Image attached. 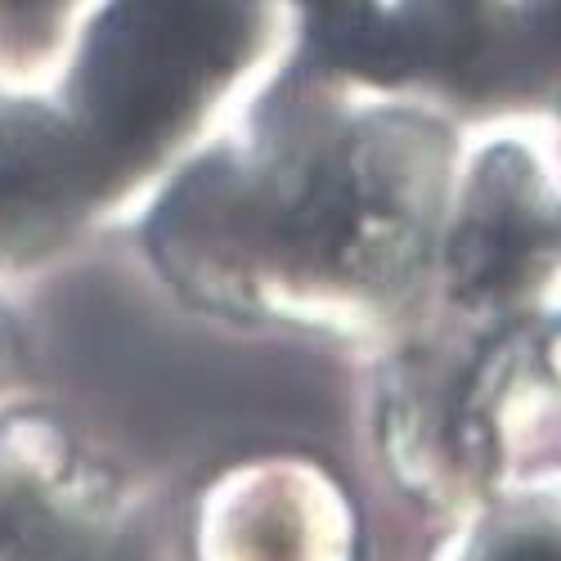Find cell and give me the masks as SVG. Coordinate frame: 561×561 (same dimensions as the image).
<instances>
[{
	"label": "cell",
	"instance_id": "obj_1",
	"mask_svg": "<svg viewBox=\"0 0 561 561\" xmlns=\"http://www.w3.org/2000/svg\"><path fill=\"white\" fill-rule=\"evenodd\" d=\"M243 171L265 220L274 288L391 297L436 243L454 145L423 113H342L310 59V72H288L270 90Z\"/></svg>",
	"mask_w": 561,
	"mask_h": 561
},
{
	"label": "cell",
	"instance_id": "obj_2",
	"mask_svg": "<svg viewBox=\"0 0 561 561\" xmlns=\"http://www.w3.org/2000/svg\"><path fill=\"white\" fill-rule=\"evenodd\" d=\"M261 0H113L72 81V130L100 184L153 162L256 45Z\"/></svg>",
	"mask_w": 561,
	"mask_h": 561
},
{
	"label": "cell",
	"instance_id": "obj_3",
	"mask_svg": "<svg viewBox=\"0 0 561 561\" xmlns=\"http://www.w3.org/2000/svg\"><path fill=\"white\" fill-rule=\"evenodd\" d=\"M561 256V216L535 158L499 145L477 158L445 233L449 293L467 310H517Z\"/></svg>",
	"mask_w": 561,
	"mask_h": 561
},
{
	"label": "cell",
	"instance_id": "obj_4",
	"mask_svg": "<svg viewBox=\"0 0 561 561\" xmlns=\"http://www.w3.org/2000/svg\"><path fill=\"white\" fill-rule=\"evenodd\" d=\"M153 261L198 306L256 314L274 293L270 239L239 153L190 167L149 220Z\"/></svg>",
	"mask_w": 561,
	"mask_h": 561
},
{
	"label": "cell",
	"instance_id": "obj_5",
	"mask_svg": "<svg viewBox=\"0 0 561 561\" xmlns=\"http://www.w3.org/2000/svg\"><path fill=\"white\" fill-rule=\"evenodd\" d=\"M198 561H359L355 503L301 458L233 467L198 512Z\"/></svg>",
	"mask_w": 561,
	"mask_h": 561
},
{
	"label": "cell",
	"instance_id": "obj_6",
	"mask_svg": "<svg viewBox=\"0 0 561 561\" xmlns=\"http://www.w3.org/2000/svg\"><path fill=\"white\" fill-rule=\"evenodd\" d=\"M108 485L41 413L0 423V561H95Z\"/></svg>",
	"mask_w": 561,
	"mask_h": 561
},
{
	"label": "cell",
	"instance_id": "obj_7",
	"mask_svg": "<svg viewBox=\"0 0 561 561\" xmlns=\"http://www.w3.org/2000/svg\"><path fill=\"white\" fill-rule=\"evenodd\" d=\"M90 194H100V175L72 122L41 108H0V243L59 229Z\"/></svg>",
	"mask_w": 561,
	"mask_h": 561
},
{
	"label": "cell",
	"instance_id": "obj_8",
	"mask_svg": "<svg viewBox=\"0 0 561 561\" xmlns=\"http://www.w3.org/2000/svg\"><path fill=\"white\" fill-rule=\"evenodd\" d=\"M462 561H561V499L543 494L490 522Z\"/></svg>",
	"mask_w": 561,
	"mask_h": 561
},
{
	"label": "cell",
	"instance_id": "obj_9",
	"mask_svg": "<svg viewBox=\"0 0 561 561\" xmlns=\"http://www.w3.org/2000/svg\"><path fill=\"white\" fill-rule=\"evenodd\" d=\"M517 41H499V59H535V64H561V0H526L517 19Z\"/></svg>",
	"mask_w": 561,
	"mask_h": 561
},
{
	"label": "cell",
	"instance_id": "obj_10",
	"mask_svg": "<svg viewBox=\"0 0 561 561\" xmlns=\"http://www.w3.org/2000/svg\"><path fill=\"white\" fill-rule=\"evenodd\" d=\"M539 359L557 373V378H561V323H557V329H552V337H543L539 342Z\"/></svg>",
	"mask_w": 561,
	"mask_h": 561
},
{
	"label": "cell",
	"instance_id": "obj_11",
	"mask_svg": "<svg viewBox=\"0 0 561 561\" xmlns=\"http://www.w3.org/2000/svg\"><path fill=\"white\" fill-rule=\"evenodd\" d=\"M10 359H14V342H10L5 319H0V378H5V373H10Z\"/></svg>",
	"mask_w": 561,
	"mask_h": 561
},
{
	"label": "cell",
	"instance_id": "obj_12",
	"mask_svg": "<svg viewBox=\"0 0 561 561\" xmlns=\"http://www.w3.org/2000/svg\"><path fill=\"white\" fill-rule=\"evenodd\" d=\"M458 5H485V0H458Z\"/></svg>",
	"mask_w": 561,
	"mask_h": 561
},
{
	"label": "cell",
	"instance_id": "obj_13",
	"mask_svg": "<svg viewBox=\"0 0 561 561\" xmlns=\"http://www.w3.org/2000/svg\"><path fill=\"white\" fill-rule=\"evenodd\" d=\"M95 561H113V557H104V552H100V557H95Z\"/></svg>",
	"mask_w": 561,
	"mask_h": 561
},
{
	"label": "cell",
	"instance_id": "obj_14",
	"mask_svg": "<svg viewBox=\"0 0 561 561\" xmlns=\"http://www.w3.org/2000/svg\"><path fill=\"white\" fill-rule=\"evenodd\" d=\"M557 216H561V203H557Z\"/></svg>",
	"mask_w": 561,
	"mask_h": 561
}]
</instances>
